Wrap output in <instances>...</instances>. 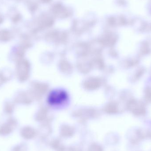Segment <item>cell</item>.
Returning <instances> with one entry per match:
<instances>
[{
	"instance_id": "6da1fadb",
	"label": "cell",
	"mask_w": 151,
	"mask_h": 151,
	"mask_svg": "<svg viewBox=\"0 0 151 151\" xmlns=\"http://www.w3.org/2000/svg\"><path fill=\"white\" fill-rule=\"evenodd\" d=\"M68 98V95L64 91L57 90L52 91L48 97L49 103L50 104H61L65 102Z\"/></svg>"
},
{
	"instance_id": "7a4b0ae2",
	"label": "cell",
	"mask_w": 151,
	"mask_h": 151,
	"mask_svg": "<svg viewBox=\"0 0 151 151\" xmlns=\"http://www.w3.org/2000/svg\"><path fill=\"white\" fill-rule=\"evenodd\" d=\"M89 151H103L102 148L97 145H91L89 149Z\"/></svg>"
}]
</instances>
